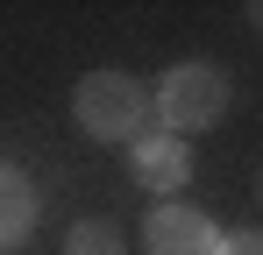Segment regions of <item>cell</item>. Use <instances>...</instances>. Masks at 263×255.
Listing matches in <instances>:
<instances>
[{"label": "cell", "mask_w": 263, "mask_h": 255, "mask_svg": "<svg viewBox=\"0 0 263 255\" xmlns=\"http://www.w3.org/2000/svg\"><path fill=\"white\" fill-rule=\"evenodd\" d=\"M29 227H36V184L14 163H0V248L29 241Z\"/></svg>", "instance_id": "5b68a950"}, {"label": "cell", "mask_w": 263, "mask_h": 255, "mask_svg": "<svg viewBox=\"0 0 263 255\" xmlns=\"http://www.w3.org/2000/svg\"><path fill=\"white\" fill-rule=\"evenodd\" d=\"M128 163H135V177H142L149 192H178V184L192 177V156H185L178 135H142V142H128Z\"/></svg>", "instance_id": "277c9868"}, {"label": "cell", "mask_w": 263, "mask_h": 255, "mask_svg": "<svg viewBox=\"0 0 263 255\" xmlns=\"http://www.w3.org/2000/svg\"><path fill=\"white\" fill-rule=\"evenodd\" d=\"M220 255H263V234H228Z\"/></svg>", "instance_id": "52a82bcc"}, {"label": "cell", "mask_w": 263, "mask_h": 255, "mask_svg": "<svg viewBox=\"0 0 263 255\" xmlns=\"http://www.w3.org/2000/svg\"><path fill=\"white\" fill-rule=\"evenodd\" d=\"M249 14H256V29H263V0H256V7H249Z\"/></svg>", "instance_id": "ba28073f"}, {"label": "cell", "mask_w": 263, "mask_h": 255, "mask_svg": "<svg viewBox=\"0 0 263 255\" xmlns=\"http://www.w3.org/2000/svg\"><path fill=\"white\" fill-rule=\"evenodd\" d=\"M71 107H79V128H86L92 142H142V128L157 114L149 85H135L128 71H86Z\"/></svg>", "instance_id": "6da1fadb"}, {"label": "cell", "mask_w": 263, "mask_h": 255, "mask_svg": "<svg viewBox=\"0 0 263 255\" xmlns=\"http://www.w3.org/2000/svg\"><path fill=\"white\" fill-rule=\"evenodd\" d=\"M142 241H149V255H220V234L214 220L199 206H185V199H171V206L149 213V227H142Z\"/></svg>", "instance_id": "3957f363"}, {"label": "cell", "mask_w": 263, "mask_h": 255, "mask_svg": "<svg viewBox=\"0 0 263 255\" xmlns=\"http://www.w3.org/2000/svg\"><path fill=\"white\" fill-rule=\"evenodd\" d=\"M228 114V78H220L214 64H178L171 78L157 85V121L164 135H199V128H214Z\"/></svg>", "instance_id": "7a4b0ae2"}, {"label": "cell", "mask_w": 263, "mask_h": 255, "mask_svg": "<svg viewBox=\"0 0 263 255\" xmlns=\"http://www.w3.org/2000/svg\"><path fill=\"white\" fill-rule=\"evenodd\" d=\"M64 255H121V227L114 220H79L64 234Z\"/></svg>", "instance_id": "8992f818"}]
</instances>
